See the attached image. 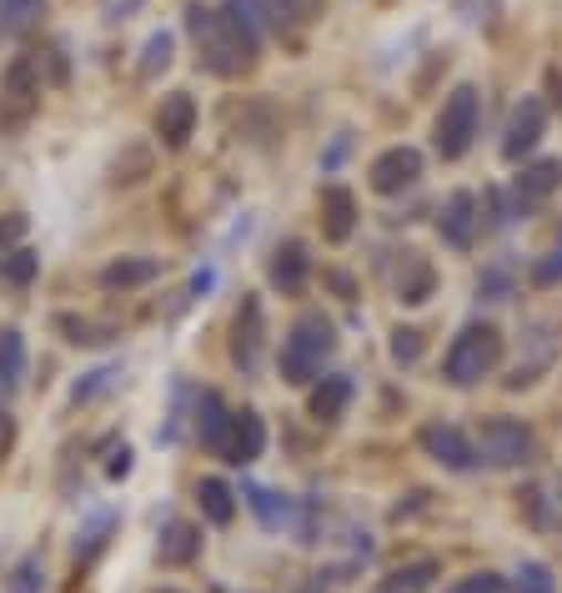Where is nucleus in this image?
<instances>
[{
	"label": "nucleus",
	"instance_id": "nucleus-35",
	"mask_svg": "<svg viewBox=\"0 0 562 593\" xmlns=\"http://www.w3.org/2000/svg\"><path fill=\"white\" fill-rule=\"evenodd\" d=\"M447 593H508V583H502L498 573H472V579H462L457 589H447Z\"/></svg>",
	"mask_w": 562,
	"mask_h": 593
},
{
	"label": "nucleus",
	"instance_id": "nucleus-13",
	"mask_svg": "<svg viewBox=\"0 0 562 593\" xmlns=\"http://www.w3.org/2000/svg\"><path fill=\"white\" fill-rule=\"evenodd\" d=\"M477 211H482V207H477L472 191H452V197H447L443 217H437V231H443L447 247H457V252H462V247L477 242V227H482V217H477Z\"/></svg>",
	"mask_w": 562,
	"mask_h": 593
},
{
	"label": "nucleus",
	"instance_id": "nucleus-32",
	"mask_svg": "<svg viewBox=\"0 0 562 593\" xmlns=\"http://www.w3.org/2000/svg\"><path fill=\"white\" fill-rule=\"evenodd\" d=\"M171 66V35H152L146 41V66H140V76H156V71H166Z\"/></svg>",
	"mask_w": 562,
	"mask_h": 593
},
{
	"label": "nucleus",
	"instance_id": "nucleus-6",
	"mask_svg": "<svg viewBox=\"0 0 562 593\" xmlns=\"http://www.w3.org/2000/svg\"><path fill=\"white\" fill-rule=\"evenodd\" d=\"M0 91H6V96H0V126H6V132H21V126L31 122L35 96H41V76H35L31 55H21V61L6 66V86Z\"/></svg>",
	"mask_w": 562,
	"mask_h": 593
},
{
	"label": "nucleus",
	"instance_id": "nucleus-22",
	"mask_svg": "<svg viewBox=\"0 0 562 593\" xmlns=\"http://www.w3.org/2000/svg\"><path fill=\"white\" fill-rule=\"evenodd\" d=\"M227 428H231V413L227 403H221V393H201V407H196V433H201V443L221 458V443H227Z\"/></svg>",
	"mask_w": 562,
	"mask_h": 593
},
{
	"label": "nucleus",
	"instance_id": "nucleus-3",
	"mask_svg": "<svg viewBox=\"0 0 562 593\" xmlns=\"http://www.w3.org/2000/svg\"><path fill=\"white\" fill-rule=\"evenodd\" d=\"M336 352V332L326 318H316V312H306L302 322H296L292 332H287V342H281V377L287 383H312V377H322L326 357Z\"/></svg>",
	"mask_w": 562,
	"mask_h": 593
},
{
	"label": "nucleus",
	"instance_id": "nucleus-36",
	"mask_svg": "<svg viewBox=\"0 0 562 593\" xmlns=\"http://www.w3.org/2000/svg\"><path fill=\"white\" fill-rule=\"evenodd\" d=\"M502 11V0H457V15L462 21H492Z\"/></svg>",
	"mask_w": 562,
	"mask_h": 593
},
{
	"label": "nucleus",
	"instance_id": "nucleus-19",
	"mask_svg": "<svg viewBox=\"0 0 562 593\" xmlns=\"http://www.w3.org/2000/svg\"><path fill=\"white\" fill-rule=\"evenodd\" d=\"M312 277V257H306L302 242H281L277 257H271V287H281L287 296H296Z\"/></svg>",
	"mask_w": 562,
	"mask_h": 593
},
{
	"label": "nucleus",
	"instance_id": "nucleus-26",
	"mask_svg": "<svg viewBox=\"0 0 562 593\" xmlns=\"http://www.w3.org/2000/svg\"><path fill=\"white\" fill-rule=\"evenodd\" d=\"M25 383V337L21 332H0V387L6 397Z\"/></svg>",
	"mask_w": 562,
	"mask_h": 593
},
{
	"label": "nucleus",
	"instance_id": "nucleus-33",
	"mask_svg": "<svg viewBox=\"0 0 562 593\" xmlns=\"http://www.w3.org/2000/svg\"><path fill=\"white\" fill-rule=\"evenodd\" d=\"M392 357H397V363H417V357H422V332L417 327H397V332H392Z\"/></svg>",
	"mask_w": 562,
	"mask_h": 593
},
{
	"label": "nucleus",
	"instance_id": "nucleus-21",
	"mask_svg": "<svg viewBox=\"0 0 562 593\" xmlns=\"http://www.w3.org/2000/svg\"><path fill=\"white\" fill-rule=\"evenodd\" d=\"M152 277H162V262H156V257H121V262H111L106 272H101V287L131 292V287H146Z\"/></svg>",
	"mask_w": 562,
	"mask_h": 593
},
{
	"label": "nucleus",
	"instance_id": "nucleus-37",
	"mask_svg": "<svg viewBox=\"0 0 562 593\" xmlns=\"http://www.w3.org/2000/svg\"><path fill=\"white\" fill-rule=\"evenodd\" d=\"M41 579H45V573H41V563H35V559H25L21 569H15L11 593H41Z\"/></svg>",
	"mask_w": 562,
	"mask_h": 593
},
{
	"label": "nucleus",
	"instance_id": "nucleus-4",
	"mask_svg": "<svg viewBox=\"0 0 562 593\" xmlns=\"http://www.w3.org/2000/svg\"><path fill=\"white\" fill-rule=\"evenodd\" d=\"M477 126H482V96H477V86H457L433 122V142L443 152V162H457V156L472 152Z\"/></svg>",
	"mask_w": 562,
	"mask_h": 593
},
{
	"label": "nucleus",
	"instance_id": "nucleus-12",
	"mask_svg": "<svg viewBox=\"0 0 562 593\" xmlns=\"http://www.w3.org/2000/svg\"><path fill=\"white\" fill-rule=\"evenodd\" d=\"M251 11V21H267L271 31H281V35H292V31H302V25H312L316 15H322V0H241Z\"/></svg>",
	"mask_w": 562,
	"mask_h": 593
},
{
	"label": "nucleus",
	"instance_id": "nucleus-28",
	"mask_svg": "<svg viewBox=\"0 0 562 593\" xmlns=\"http://www.w3.org/2000/svg\"><path fill=\"white\" fill-rule=\"evenodd\" d=\"M512 593H558V579H552L548 563L528 559V563L518 569V579H512Z\"/></svg>",
	"mask_w": 562,
	"mask_h": 593
},
{
	"label": "nucleus",
	"instance_id": "nucleus-18",
	"mask_svg": "<svg viewBox=\"0 0 562 593\" xmlns=\"http://www.w3.org/2000/svg\"><path fill=\"white\" fill-rule=\"evenodd\" d=\"M322 231H326V242H346L357 231V197L346 187L322 191Z\"/></svg>",
	"mask_w": 562,
	"mask_h": 593
},
{
	"label": "nucleus",
	"instance_id": "nucleus-20",
	"mask_svg": "<svg viewBox=\"0 0 562 593\" xmlns=\"http://www.w3.org/2000/svg\"><path fill=\"white\" fill-rule=\"evenodd\" d=\"M346 403H352V377L346 373H332V377H322V383L312 387V418H322V423H336L346 413Z\"/></svg>",
	"mask_w": 562,
	"mask_h": 593
},
{
	"label": "nucleus",
	"instance_id": "nucleus-1",
	"mask_svg": "<svg viewBox=\"0 0 562 593\" xmlns=\"http://www.w3.org/2000/svg\"><path fill=\"white\" fill-rule=\"evenodd\" d=\"M186 25L196 35V51H201V66L211 76H241L257 61V21L241 0H221V6H191Z\"/></svg>",
	"mask_w": 562,
	"mask_h": 593
},
{
	"label": "nucleus",
	"instance_id": "nucleus-23",
	"mask_svg": "<svg viewBox=\"0 0 562 593\" xmlns=\"http://www.w3.org/2000/svg\"><path fill=\"white\" fill-rule=\"evenodd\" d=\"M437 573H443V563L437 559H417V563H402V569H392L387 579H382L377 593H427L437 583Z\"/></svg>",
	"mask_w": 562,
	"mask_h": 593
},
{
	"label": "nucleus",
	"instance_id": "nucleus-39",
	"mask_svg": "<svg viewBox=\"0 0 562 593\" xmlns=\"http://www.w3.org/2000/svg\"><path fill=\"white\" fill-rule=\"evenodd\" d=\"M477 292H487V302H508V277H502V272H487Z\"/></svg>",
	"mask_w": 562,
	"mask_h": 593
},
{
	"label": "nucleus",
	"instance_id": "nucleus-5",
	"mask_svg": "<svg viewBox=\"0 0 562 593\" xmlns=\"http://www.w3.org/2000/svg\"><path fill=\"white\" fill-rule=\"evenodd\" d=\"M477 443H482V458L492 462V468H528V462L538 458V438H532V428L518 418H482Z\"/></svg>",
	"mask_w": 562,
	"mask_h": 593
},
{
	"label": "nucleus",
	"instance_id": "nucleus-29",
	"mask_svg": "<svg viewBox=\"0 0 562 593\" xmlns=\"http://www.w3.org/2000/svg\"><path fill=\"white\" fill-rule=\"evenodd\" d=\"M41 11L45 0H0V31H25Z\"/></svg>",
	"mask_w": 562,
	"mask_h": 593
},
{
	"label": "nucleus",
	"instance_id": "nucleus-10",
	"mask_svg": "<svg viewBox=\"0 0 562 593\" xmlns=\"http://www.w3.org/2000/svg\"><path fill=\"white\" fill-rule=\"evenodd\" d=\"M261 352H267V318H261V296H241L237 327H231V357H237L247 373H257Z\"/></svg>",
	"mask_w": 562,
	"mask_h": 593
},
{
	"label": "nucleus",
	"instance_id": "nucleus-11",
	"mask_svg": "<svg viewBox=\"0 0 562 593\" xmlns=\"http://www.w3.org/2000/svg\"><path fill=\"white\" fill-rule=\"evenodd\" d=\"M372 191H382V197H397V191H407L412 181L422 176V152L417 146H392V152H382L377 162H372Z\"/></svg>",
	"mask_w": 562,
	"mask_h": 593
},
{
	"label": "nucleus",
	"instance_id": "nucleus-30",
	"mask_svg": "<svg viewBox=\"0 0 562 593\" xmlns=\"http://www.w3.org/2000/svg\"><path fill=\"white\" fill-rule=\"evenodd\" d=\"M55 327L65 332V342H86V347H96V342L111 337V327H101V322H86V318H55Z\"/></svg>",
	"mask_w": 562,
	"mask_h": 593
},
{
	"label": "nucleus",
	"instance_id": "nucleus-38",
	"mask_svg": "<svg viewBox=\"0 0 562 593\" xmlns=\"http://www.w3.org/2000/svg\"><path fill=\"white\" fill-rule=\"evenodd\" d=\"M21 237H25V217H6V221H0V262L11 257V247L21 242Z\"/></svg>",
	"mask_w": 562,
	"mask_h": 593
},
{
	"label": "nucleus",
	"instance_id": "nucleus-9",
	"mask_svg": "<svg viewBox=\"0 0 562 593\" xmlns=\"http://www.w3.org/2000/svg\"><path fill=\"white\" fill-rule=\"evenodd\" d=\"M422 452H427L433 462H443V468H452V472L477 468L472 438H467L462 428H452V423H427V428H422Z\"/></svg>",
	"mask_w": 562,
	"mask_h": 593
},
{
	"label": "nucleus",
	"instance_id": "nucleus-31",
	"mask_svg": "<svg viewBox=\"0 0 562 593\" xmlns=\"http://www.w3.org/2000/svg\"><path fill=\"white\" fill-rule=\"evenodd\" d=\"M35 267H41V257L21 247V252H11L6 262H0V277H6V282H15V287H25L35 277Z\"/></svg>",
	"mask_w": 562,
	"mask_h": 593
},
{
	"label": "nucleus",
	"instance_id": "nucleus-25",
	"mask_svg": "<svg viewBox=\"0 0 562 593\" xmlns=\"http://www.w3.org/2000/svg\"><path fill=\"white\" fill-rule=\"evenodd\" d=\"M196 498H201V513L217 528H227L231 518H237V493H231V483H221V478H201Z\"/></svg>",
	"mask_w": 562,
	"mask_h": 593
},
{
	"label": "nucleus",
	"instance_id": "nucleus-8",
	"mask_svg": "<svg viewBox=\"0 0 562 593\" xmlns=\"http://www.w3.org/2000/svg\"><path fill=\"white\" fill-rule=\"evenodd\" d=\"M542 132H548V106H542V96H522L518 106H512V116H508L502 156H508V162H522L528 152H538Z\"/></svg>",
	"mask_w": 562,
	"mask_h": 593
},
{
	"label": "nucleus",
	"instance_id": "nucleus-7",
	"mask_svg": "<svg viewBox=\"0 0 562 593\" xmlns=\"http://www.w3.org/2000/svg\"><path fill=\"white\" fill-rule=\"evenodd\" d=\"M558 322L552 318H538V322H528V337H522V357H518V367H512V377H508V387L518 393V387H528V383H538L542 373L552 367V357H558Z\"/></svg>",
	"mask_w": 562,
	"mask_h": 593
},
{
	"label": "nucleus",
	"instance_id": "nucleus-15",
	"mask_svg": "<svg viewBox=\"0 0 562 593\" xmlns=\"http://www.w3.org/2000/svg\"><path fill=\"white\" fill-rule=\"evenodd\" d=\"M558 187H562V162H532V166H522L518 181H512V201H518V211H532Z\"/></svg>",
	"mask_w": 562,
	"mask_h": 593
},
{
	"label": "nucleus",
	"instance_id": "nucleus-2",
	"mask_svg": "<svg viewBox=\"0 0 562 593\" xmlns=\"http://www.w3.org/2000/svg\"><path fill=\"white\" fill-rule=\"evenodd\" d=\"M498 363H502V332L492 322H467L443 357V377L452 387H472L498 373Z\"/></svg>",
	"mask_w": 562,
	"mask_h": 593
},
{
	"label": "nucleus",
	"instance_id": "nucleus-34",
	"mask_svg": "<svg viewBox=\"0 0 562 593\" xmlns=\"http://www.w3.org/2000/svg\"><path fill=\"white\" fill-rule=\"evenodd\" d=\"M532 282H538V287H558L562 282V242L552 247V252L542 257L538 267H532Z\"/></svg>",
	"mask_w": 562,
	"mask_h": 593
},
{
	"label": "nucleus",
	"instance_id": "nucleus-16",
	"mask_svg": "<svg viewBox=\"0 0 562 593\" xmlns=\"http://www.w3.org/2000/svg\"><path fill=\"white\" fill-rule=\"evenodd\" d=\"M196 132V101L186 96V91H171V96L162 101V111H156V136H162L166 146H186Z\"/></svg>",
	"mask_w": 562,
	"mask_h": 593
},
{
	"label": "nucleus",
	"instance_id": "nucleus-17",
	"mask_svg": "<svg viewBox=\"0 0 562 593\" xmlns=\"http://www.w3.org/2000/svg\"><path fill=\"white\" fill-rule=\"evenodd\" d=\"M437 292V272H433V262L422 252H402V262H397V302H407V308H422L427 296Z\"/></svg>",
	"mask_w": 562,
	"mask_h": 593
},
{
	"label": "nucleus",
	"instance_id": "nucleus-24",
	"mask_svg": "<svg viewBox=\"0 0 562 593\" xmlns=\"http://www.w3.org/2000/svg\"><path fill=\"white\" fill-rule=\"evenodd\" d=\"M247 503L261 523L277 533V528H296V503L287 493H271V488H247Z\"/></svg>",
	"mask_w": 562,
	"mask_h": 593
},
{
	"label": "nucleus",
	"instance_id": "nucleus-14",
	"mask_svg": "<svg viewBox=\"0 0 562 593\" xmlns=\"http://www.w3.org/2000/svg\"><path fill=\"white\" fill-rule=\"evenodd\" d=\"M261 448H267V423H261L251 407L231 413V428H227V443H221V458L241 468V462H257Z\"/></svg>",
	"mask_w": 562,
	"mask_h": 593
},
{
	"label": "nucleus",
	"instance_id": "nucleus-40",
	"mask_svg": "<svg viewBox=\"0 0 562 593\" xmlns=\"http://www.w3.org/2000/svg\"><path fill=\"white\" fill-rule=\"evenodd\" d=\"M126 472H131V448H121L116 462H111V478H126Z\"/></svg>",
	"mask_w": 562,
	"mask_h": 593
},
{
	"label": "nucleus",
	"instance_id": "nucleus-27",
	"mask_svg": "<svg viewBox=\"0 0 562 593\" xmlns=\"http://www.w3.org/2000/svg\"><path fill=\"white\" fill-rule=\"evenodd\" d=\"M196 549H201V533H196L191 523H166V533H162V563H191L196 559Z\"/></svg>",
	"mask_w": 562,
	"mask_h": 593
},
{
	"label": "nucleus",
	"instance_id": "nucleus-41",
	"mask_svg": "<svg viewBox=\"0 0 562 593\" xmlns=\"http://www.w3.org/2000/svg\"><path fill=\"white\" fill-rule=\"evenodd\" d=\"M0 397H6V387H0Z\"/></svg>",
	"mask_w": 562,
	"mask_h": 593
}]
</instances>
